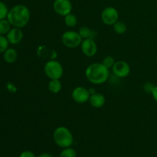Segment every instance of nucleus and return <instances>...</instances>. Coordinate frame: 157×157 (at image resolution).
Here are the masks:
<instances>
[{"instance_id":"1","label":"nucleus","mask_w":157,"mask_h":157,"mask_svg":"<svg viewBox=\"0 0 157 157\" xmlns=\"http://www.w3.org/2000/svg\"><path fill=\"white\" fill-rule=\"evenodd\" d=\"M31 12L29 8L22 4L15 5L9 9L7 19L12 26L16 28L25 27L30 21Z\"/></svg>"},{"instance_id":"2","label":"nucleus","mask_w":157,"mask_h":157,"mask_svg":"<svg viewBox=\"0 0 157 157\" xmlns=\"http://www.w3.org/2000/svg\"><path fill=\"white\" fill-rule=\"evenodd\" d=\"M110 71L102 63H93L85 69V77L94 84H102L108 80Z\"/></svg>"},{"instance_id":"3","label":"nucleus","mask_w":157,"mask_h":157,"mask_svg":"<svg viewBox=\"0 0 157 157\" xmlns=\"http://www.w3.org/2000/svg\"><path fill=\"white\" fill-rule=\"evenodd\" d=\"M55 144L61 148H67L73 145L74 136L71 130L64 126L57 127L53 133Z\"/></svg>"},{"instance_id":"4","label":"nucleus","mask_w":157,"mask_h":157,"mask_svg":"<svg viewBox=\"0 0 157 157\" xmlns=\"http://www.w3.org/2000/svg\"><path fill=\"white\" fill-rule=\"evenodd\" d=\"M44 72L50 80L61 79L64 74V68L62 64L56 59L48 60L44 66Z\"/></svg>"},{"instance_id":"5","label":"nucleus","mask_w":157,"mask_h":157,"mask_svg":"<svg viewBox=\"0 0 157 157\" xmlns=\"http://www.w3.org/2000/svg\"><path fill=\"white\" fill-rule=\"evenodd\" d=\"M83 39L78 32L66 31L61 35V42L67 48H77L81 46Z\"/></svg>"},{"instance_id":"6","label":"nucleus","mask_w":157,"mask_h":157,"mask_svg":"<svg viewBox=\"0 0 157 157\" xmlns=\"http://www.w3.org/2000/svg\"><path fill=\"white\" fill-rule=\"evenodd\" d=\"M101 18L104 24L113 26L119 19V12L116 8L107 6L101 12Z\"/></svg>"},{"instance_id":"7","label":"nucleus","mask_w":157,"mask_h":157,"mask_svg":"<svg viewBox=\"0 0 157 157\" xmlns=\"http://www.w3.org/2000/svg\"><path fill=\"white\" fill-rule=\"evenodd\" d=\"M53 9L60 16H66L71 13L73 5L70 0H55L53 2Z\"/></svg>"},{"instance_id":"8","label":"nucleus","mask_w":157,"mask_h":157,"mask_svg":"<svg viewBox=\"0 0 157 157\" xmlns=\"http://www.w3.org/2000/svg\"><path fill=\"white\" fill-rule=\"evenodd\" d=\"M71 97L75 103L82 104L89 101L90 94L88 89L84 87L79 86V87H77L74 89L71 93Z\"/></svg>"},{"instance_id":"9","label":"nucleus","mask_w":157,"mask_h":157,"mask_svg":"<svg viewBox=\"0 0 157 157\" xmlns=\"http://www.w3.org/2000/svg\"><path fill=\"white\" fill-rule=\"evenodd\" d=\"M130 66L127 61L120 60L115 62L114 65L112 67V71L113 75L119 78H124L128 76L130 73Z\"/></svg>"},{"instance_id":"10","label":"nucleus","mask_w":157,"mask_h":157,"mask_svg":"<svg viewBox=\"0 0 157 157\" xmlns=\"http://www.w3.org/2000/svg\"><path fill=\"white\" fill-rule=\"evenodd\" d=\"M82 53L87 57H94L98 52V45L94 38L83 39L81 44Z\"/></svg>"},{"instance_id":"11","label":"nucleus","mask_w":157,"mask_h":157,"mask_svg":"<svg viewBox=\"0 0 157 157\" xmlns=\"http://www.w3.org/2000/svg\"><path fill=\"white\" fill-rule=\"evenodd\" d=\"M9 44H17L21 41L24 37V33L20 28L13 27L10 29L7 35H6Z\"/></svg>"},{"instance_id":"12","label":"nucleus","mask_w":157,"mask_h":157,"mask_svg":"<svg viewBox=\"0 0 157 157\" xmlns=\"http://www.w3.org/2000/svg\"><path fill=\"white\" fill-rule=\"evenodd\" d=\"M105 97L102 94L97 93V92L90 95L89 99V103L94 108H101L105 104Z\"/></svg>"},{"instance_id":"13","label":"nucleus","mask_w":157,"mask_h":157,"mask_svg":"<svg viewBox=\"0 0 157 157\" xmlns=\"http://www.w3.org/2000/svg\"><path fill=\"white\" fill-rule=\"evenodd\" d=\"M3 59L8 64H13L18 59V53L16 50L12 48H8L3 52Z\"/></svg>"},{"instance_id":"14","label":"nucleus","mask_w":157,"mask_h":157,"mask_svg":"<svg viewBox=\"0 0 157 157\" xmlns=\"http://www.w3.org/2000/svg\"><path fill=\"white\" fill-rule=\"evenodd\" d=\"M48 87L51 93L58 94L62 89V84H61L60 79L50 80L48 84Z\"/></svg>"},{"instance_id":"15","label":"nucleus","mask_w":157,"mask_h":157,"mask_svg":"<svg viewBox=\"0 0 157 157\" xmlns=\"http://www.w3.org/2000/svg\"><path fill=\"white\" fill-rule=\"evenodd\" d=\"M64 21L66 26L69 28H74L78 24V18L75 15L70 13L64 17Z\"/></svg>"},{"instance_id":"16","label":"nucleus","mask_w":157,"mask_h":157,"mask_svg":"<svg viewBox=\"0 0 157 157\" xmlns=\"http://www.w3.org/2000/svg\"><path fill=\"white\" fill-rule=\"evenodd\" d=\"M113 29L115 33L118 34V35H123L127 31V25L124 21L118 20L113 25Z\"/></svg>"},{"instance_id":"17","label":"nucleus","mask_w":157,"mask_h":157,"mask_svg":"<svg viewBox=\"0 0 157 157\" xmlns=\"http://www.w3.org/2000/svg\"><path fill=\"white\" fill-rule=\"evenodd\" d=\"M12 29V25L7 18L0 20V35H6Z\"/></svg>"},{"instance_id":"18","label":"nucleus","mask_w":157,"mask_h":157,"mask_svg":"<svg viewBox=\"0 0 157 157\" xmlns=\"http://www.w3.org/2000/svg\"><path fill=\"white\" fill-rule=\"evenodd\" d=\"M78 33L81 35L82 39H87V38H94L93 37V31L90 29V28L87 27V26H82L80 28Z\"/></svg>"},{"instance_id":"19","label":"nucleus","mask_w":157,"mask_h":157,"mask_svg":"<svg viewBox=\"0 0 157 157\" xmlns=\"http://www.w3.org/2000/svg\"><path fill=\"white\" fill-rule=\"evenodd\" d=\"M59 157H77V152L71 147H67V148L63 149V150L60 153Z\"/></svg>"},{"instance_id":"20","label":"nucleus","mask_w":157,"mask_h":157,"mask_svg":"<svg viewBox=\"0 0 157 157\" xmlns=\"http://www.w3.org/2000/svg\"><path fill=\"white\" fill-rule=\"evenodd\" d=\"M115 59L110 55H107L105 58H104V59L102 60V64H104L105 67H107L108 69H110L113 67V66L115 64Z\"/></svg>"},{"instance_id":"21","label":"nucleus","mask_w":157,"mask_h":157,"mask_svg":"<svg viewBox=\"0 0 157 157\" xmlns=\"http://www.w3.org/2000/svg\"><path fill=\"white\" fill-rule=\"evenodd\" d=\"M9 9H8L6 3L0 1V20L7 18L8 14H9Z\"/></svg>"},{"instance_id":"22","label":"nucleus","mask_w":157,"mask_h":157,"mask_svg":"<svg viewBox=\"0 0 157 157\" xmlns=\"http://www.w3.org/2000/svg\"><path fill=\"white\" fill-rule=\"evenodd\" d=\"M9 42L5 35H0V54L3 53L9 48Z\"/></svg>"},{"instance_id":"23","label":"nucleus","mask_w":157,"mask_h":157,"mask_svg":"<svg viewBox=\"0 0 157 157\" xmlns=\"http://www.w3.org/2000/svg\"><path fill=\"white\" fill-rule=\"evenodd\" d=\"M154 87H155V85H153L152 83L147 82V83H146L145 84H144V90H145L146 92L151 94L152 91H153V88H154Z\"/></svg>"},{"instance_id":"24","label":"nucleus","mask_w":157,"mask_h":157,"mask_svg":"<svg viewBox=\"0 0 157 157\" xmlns=\"http://www.w3.org/2000/svg\"><path fill=\"white\" fill-rule=\"evenodd\" d=\"M19 157H36L35 153L30 150H25L21 152V154L19 155Z\"/></svg>"},{"instance_id":"25","label":"nucleus","mask_w":157,"mask_h":157,"mask_svg":"<svg viewBox=\"0 0 157 157\" xmlns=\"http://www.w3.org/2000/svg\"><path fill=\"white\" fill-rule=\"evenodd\" d=\"M151 94H152V97H153V100H154V101L157 103V85H155Z\"/></svg>"},{"instance_id":"26","label":"nucleus","mask_w":157,"mask_h":157,"mask_svg":"<svg viewBox=\"0 0 157 157\" xmlns=\"http://www.w3.org/2000/svg\"><path fill=\"white\" fill-rule=\"evenodd\" d=\"M37 157H54V156H52V154H50V153H41V154H40L39 156H37Z\"/></svg>"},{"instance_id":"27","label":"nucleus","mask_w":157,"mask_h":157,"mask_svg":"<svg viewBox=\"0 0 157 157\" xmlns=\"http://www.w3.org/2000/svg\"><path fill=\"white\" fill-rule=\"evenodd\" d=\"M156 64H157V59H156Z\"/></svg>"}]
</instances>
